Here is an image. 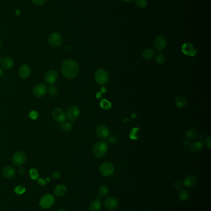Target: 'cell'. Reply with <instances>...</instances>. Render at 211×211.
<instances>
[{
  "label": "cell",
  "instance_id": "cell-31",
  "mask_svg": "<svg viewBox=\"0 0 211 211\" xmlns=\"http://www.w3.org/2000/svg\"><path fill=\"white\" fill-rule=\"evenodd\" d=\"M136 5L141 9H144L147 7V2L146 0H135Z\"/></svg>",
  "mask_w": 211,
  "mask_h": 211
},
{
  "label": "cell",
  "instance_id": "cell-34",
  "mask_svg": "<svg viewBox=\"0 0 211 211\" xmlns=\"http://www.w3.org/2000/svg\"><path fill=\"white\" fill-rule=\"evenodd\" d=\"M139 135V130L136 128H133V130H131V133H130V137L131 139L135 140L137 139Z\"/></svg>",
  "mask_w": 211,
  "mask_h": 211
},
{
  "label": "cell",
  "instance_id": "cell-47",
  "mask_svg": "<svg viewBox=\"0 0 211 211\" xmlns=\"http://www.w3.org/2000/svg\"><path fill=\"white\" fill-rule=\"evenodd\" d=\"M3 47V42L2 41H0V48H2Z\"/></svg>",
  "mask_w": 211,
  "mask_h": 211
},
{
  "label": "cell",
  "instance_id": "cell-20",
  "mask_svg": "<svg viewBox=\"0 0 211 211\" xmlns=\"http://www.w3.org/2000/svg\"><path fill=\"white\" fill-rule=\"evenodd\" d=\"M102 206V202L100 199H96L92 201L89 205L90 211H99Z\"/></svg>",
  "mask_w": 211,
  "mask_h": 211
},
{
  "label": "cell",
  "instance_id": "cell-32",
  "mask_svg": "<svg viewBox=\"0 0 211 211\" xmlns=\"http://www.w3.org/2000/svg\"><path fill=\"white\" fill-rule=\"evenodd\" d=\"M29 175L33 180H36L39 178V172L37 170L34 168H32L29 170Z\"/></svg>",
  "mask_w": 211,
  "mask_h": 211
},
{
  "label": "cell",
  "instance_id": "cell-5",
  "mask_svg": "<svg viewBox=\"0 0 211 211\" xmlns=\"http://www.w3.org/2000/svg\"><path fill=\"white\" fill-rule=\"evenodd\" d=\"M63 42V39L61 34L57 32L51 34L48 38V43L49 45L53 48L60 47Z\"/></svg>",
  "mask_w": 211,
  "mask_h": 211
},
{
  "label": "cell",
  "instance_id": "cell-43",
  "mask_svg": "<svg viewBox=\"0 0 211 211\" xmlns=\"http://www.w3.org/2000/svg\"><path fill=\"white\" fill-rule=\"evenodd\" d=\"M18 173L20 175H24L25 174V169L23 167H20L18 169Z\"/></svg>",
  "mask_w": 211,
  "mask_h": 211
},
{
  "label": "cell",
  "instance_id": "cell-19",
  "mask_svg": "<svg viewBox=\"0 0 211 211\" xmlns=\"http://www.w3.org/2000/svg\"><path fill=\"white\" fill-rule=\"evenodd\" d=\"M67 192V188L64 185H58L54 189V194L57 197H62Z\"/></svg>",
  "mask_w": 211,
  "mask_h": 211
},
{
  "label": "cell",
  "instance_id": "cell-40",
  "mask_svg": "<svg viewBox=\"0 0 211 211\" xmlns=\"http://www.w3.org/2000/svg\"><path fill=\"white\" fill-rule=\"evenodd\" d=\"M182 185H183V184H182L181 181H175V183H174V187H175V188H176V189H179V188H181Z\"/></svg>",
  "mask_w": 211,
  "mask_h": 211
},
{
  "label": "cell",
  "instance_id": "cell-27",
  "mask_svg": "<svg viewBox=\"0 0 211 211\" xmlns=\"http://www.w3.org/2000/svg\"><path fill=\"white\" fill-rule=\"evenodd\" d=\"M196 136H197V132L194 128H191L188 130L186 132V138L188 140H194Z\"/></svg>",
  "mask_w": 211,
  "mask_h": 211
},
{
  "label": "cell",
  "instance_id": "cell-2",
  "mask_svg": "<svg viewBox=\"0 0 211 211\" xmlns=\"http://www.w3.org/2000/svg\"><path fill=\"white\" fill-rule=\"evenodd\" d=\"M108 151V146L104 141H99L95 143L92 148V153L95 157L101 158L104 157Z\"/></svg>",
  "mask_w": 211,
  "mask_h": 211
},
{
  "label": "cell",
  "instance_id": "cell-7",
  "mask_svg": "<svg viewBox=\"0 0 211 211\" xmlns=\"http://www.w3.org/2000/svg\"><path fill=\"white\" fill-rule=\"evenodd\" d=\"M100 173L106 177L112 176L115 172V167L113 164L110 162H105L100 166Z\"/></svg>",
  "mask_w": 211,
  "mask_h": 211
},
{
  "label": "cell",
  "instance_id": "cell-33",
  "mask_svg": "<svg viewBox=\"0 0 211 211\" xmlns=\"http://www.w3.org/2000/svg\"><path fill=\"white\" fill-rule=\"evenodd\" d=\"M26 191V189L23 186H21V185H18L16 186L15 188V192L18 195L23 194Z\"/></svg>",
  "mask_w": 211,
  "mask_h": 211
},
{
  "label": "cell",
  "instance_id": "cell-1",
  "mask_svg": "<svg viewBox=\"0 0 211 211\" xmlns=\"http://www.w3.org/2000/svg\"><path fill=\"white\" fill-rule=\"evenodd\" d=\"M62 75L66 79H73L76 77L79 72L78 63L74 59H68L63 62L61 66Z\"/></svg>",
  "mask_w": 211,
  "mask_h": 211
},
{
  "label": "cell",
  "instance_id": "cell-41",
  "mask_svg": "<svg viewBox=\"0 0 211 211\" xmlns=\"http://www.w3.org/2000/svg\"><path fill=\"white\" fill-rule=\"evenodd\" d=\"M108 142L112 144H114L116 143V138L115 136H111L108 138Z\"/></svg>",
  "mask_w": 211,
  "mask_h": 211
},
{
  "label": "cell",
  "instance_id": "cell-29",
  "mask_svg": "<svg viewBox=\"0 0 211 211\" xmlns=\"http://www.w3.org/2000/svg\"><path fill=\"white\" fill-rule=\"evenodd\" d=\"M48 92L49 95L52 97H55L58 96V90L57 87L55 85L50 86V87L48 88Z\"/></svg>",
  "mask_w": 211,
  "mask_h": 211
},
{
  "label": "cell",
  "instance_id": "cell-28",
  "mask_svg": "<svg viewBox=\"0 0 211 211\" xmlns=\"http://www.w3.org/2000/svg\"><path fill=\"white\" fill-rule=\"evenodd\" d=\"M73 125L71 122H65L61 125V129L65 132H69L73 129Z\"/></svg>",
  "mask_w": 211,
  "mask_h": 211
},
{
  "label": "cell",
  "instance_id": "cell-36",
  "mask_svg": "<svg viewBox=\"0 0 211 211\" xmlns=\"http://www.w3.org/2000/svg\"><path fill=\"white\" fill-rule=\"evenodd\" d=\"M204 145L206 148L210 149L211 148V136L209 135L204 141Z\"/></svg>",
  "mask_w": 211,
  "mask_h": 211
},
{
  "label": "cell",
  "instance_id": "cell-39",
  "mask_svg": "<svg viewBox=\"0 0 211 211\" xmlns=\"http://www.w3.org/2000/svg\"><path fill=\"white\" fill-rule=\"evenodd\" d=\"M61 173L59 171H55V172H53L52 175V178L54 179V180H57L58 179L61 177Z\"/></svg>",
  "mask_w": 211,
  "mask_h": 211
},
{
  "label": "cell",
  "instance_id": "cell-17",
  "mask_svg": "<svg viewBox=\"0 0 211 211\" xmlns=\"http://www.w3.org/2000/svg\"><path fill=\"white\" fill-rule=\"evenodd\" d=\"M16 174V169L11 165L6 166L2 172V175L6 179H11L15 177Z\"/></svg>",
  "mask_w": 211,
  "mask_h": 211
},
{
  "label": "cell",
  "instance_id": "cell-16",
  "mask_svg": "<svg viewBox=\"0 0 211 211\" xmlns=\"http://www.w3.org/2000/svg\"><path fill=\"white\" fill-rule=\"evenodd\" d=\"M0 63H1L2 67L5 69H10L13 67L15 65V61L10 56H6L2 59Z\"/></svg>",
  "mask_w": 211,
  "mask_h": 211
},
{
  "label": "cell",
  "instance_id": "cell-37",
  "mask_svg": "<svg viewBox=\"0 0 211 211\" xmlns=\"http://www.w3.org/2000/svg\"><path fill=\"white\" fill-rule=\"evenodd\" d=\"M101 107L103 108V109H108L109 108H110L111 107V104L110 103L107 101V100H103L102 102H101Z\"/></svg>",
  "mask_w": 211,
  "mask_h": 211
},
{
  "label": "cell",
  "instance_id": "cell-26",
  "mask_svg": "<svg viewBox=\"0 0 211 211\" xmlns=\"http://www.w3.org/2000/svg\"><path fill=\"white\" fill-rule=\"evenodd\" d=\"M183 51L188 55H192L194 53H195L194 48L192 45L190 43H186L182 47Z\"/></svg>",
  "mask_w": 211,
  "mask_h": 211
},
{
  "label": "cell",
  "instance_id": "cell-23",
  "mask_svg": "<svg viewBox=\"0 0 211 211\" xmlns=\"http://www.w3.org/2000/svg\"><path fill=\"white\" fill-rule=\"evenodd\" d=\"M189 197V193L186 189H181L178 193V197L181 201H186Z\"/></svg>",
  "mask_w": 211,
  "mask_h": 211
},
{
  "label": "cell",
  "instance_id": "cell-10",
  "mask_svg": "<svg viewBox=\"0 0 211 211\" xmlns=\"http://www.w3.org/2000/svg\"><path fill=\"white\" fill-rule=\"evenodd\" d=\"M66 116L70 122H75L80 116V109L76 106H72L67 110Z\"/></svg>",
  "mask_w": 211,
  "mask_h": 211
},
{
  "label": "cell",
  "instance_id": "cell-42",
  "mask_svg": "<svg viewBox=\"0 0 211 211\" xmlns=\"http://www.w3.org/2000/svg\"><path fill=\"white\" fill-rule=\"evenodd\" d=\"M46 180H44V178H38V183L41 185V186H44L46 184Z\"/></svg>",
  "mask_w": 211,
  "mask_h": 211
},
{
  "label": "cell",
  "instance_id": "cell-48",
  "mask_svg": "<svg viewBox=\"0 0 211 211\" xmlns=\"http://www.w3.org/2000/svg\"><path fill=\"white\" fill-rule=\"evenodd\" d=\"M57 211H66V210H65V209H59V210H58Z\"/></svg>",
  "mask_w": 211,
  "mask_h": 211
},
{
  "label": "cell",
  "instance_id": "cell-13",
  "mask_svg": "<svg viewBox=\"0 0 211 211\" xmlns=\"http://www.w3.org/2000/svg\"><path fill=\"white\" fill-rule=\"evenodd\" d=\"M118 200L113 196H110L107 197L104 201V205L105 208L108 210H114L118 206Z\"/></svg>",
  "mask_w": 211,
  "mask_h": 211
},
{
  "label": "cell",
  "instance_id": "cell-11",
  "mask_svg": "<svg viewBox=\"0 0 211 211\" xmlns=\"http://www.w3.org/2000/svg\"><path fill=\"white\" fill-rule=\"evenodd\" d=\"M52 117L53 120L59 124H63L66 119V116L64 111L61 108H55L52 111Z\"/></svg>",
  "mask_w": 211,
  "mask_h": 211
},
{
  "label": "cell",
  "instance_id": "cell-21",
  "mask_svg": "<svg viewBox=\"0 0 211 211\" xmlns=\"http://www.w3.org/2000/svg\"><path fill=\"white\" fill-rule=\"evenodd\" d=\"M175 104L177 107L183 108L187 105V100L184 97L182 96H178L175 99Z\"/></svg>",
  "mask_w": 211,
  "mask_h": 211
},
{
  "label": "cell",
  "instance_id": "cell-9",
  "mask_svg": "<svg viewBox=\"0 0 211 211\" xmlns=\"http://www.w3.org/2000/svg\"><path fill=\"white\" fill-rule=\"evenodd\" d=\"M48 92V87L45 83H40L36 85L33 88V95L36 98H42Z\"/></svg>",
  "mask_w": 211,
  "mask_h": 211
},
{
  "label": "cell",
  "instance_id": "cell-24",
  "mask_svg": "<svg viewBox=\"0 0 211 211\" xmlns=\"http://www.w3.org/2000/svg\"><path fill=\"white\" fill-rule=\"evenodd\" d=\"M108 193V188L106 185H101L98 189L99 199L104 198Z\"/></svg>",
  "mask_w": 211,
  "mask_h": 211
},
{
  "label": "cell",
  "instance_id": "cell-6",
  "mask_svg": "<svg viewBox=\"0 0 211 211\" xmlns=\"http://www.w3.org/2000/svg\"><path fill=\"white\" fill-rule=\"evenodd\" d=\"M58 79V72L57 70L51 69L48 71L44 75V81L49 86L54 85Z\"/></svg>",
  "mask_w": 211,
  "mask_h": 211
},
{
  "label": "cell",
  "instance_id": "cell-18",
  "mask_svg": "<svg viewBox=\"0 0 211 211\" xmlns=\"http://www.w3.org/2000/svg\"><path fill=\"white\" fill-rule=\"evenodd\" d=\"M183 183V185L188 188H192L197 183V178L194 175H188L184 178Z\"/></svg>",
  "mask_w": 211,
  "mask_h": 211
},
{
  "label": "cell",
  "instance_id": "cell-46",
  "mask_svg": "<svg viewBox=\"0 0 211 211\" xmlns=\"http://www.w3.org/2000/svg\"><path fill=\"white\" fill-rule=\"evenodd\" d=\"M123 2H126V3H130L131 2H133V0H122Z\"/></svg>",
  "mask_w": 211,
  "mask_h": 211
},
{
  "label": "cell",
  "instance_id": "cell-49",
  "mask_svg": "<svg viewBox=\"0 0 211 211\" xmlns=\"http://www.w3.org/2000/svg\"><path fill=\"white\" fill-rule=\"evenodd\" d=\"M2 55H1V54H0V61H1V60H2Z\"/></svg>",
  "mask_w": 211,
  "mask_h": 211
},
{
  "label": "cell",
  "instance_id": "cell-3",
  "mask_svg": "<svg viewBox=\"0 0 211 211\" xmlns=\"http://www.w3.org/2000/svg\"><path fill=\"white\" fill-rule=\"evenodd\" d=\"M94 80L99 85H105L109 80L108 72L103 69L97 70L94 74Z\"/></svg>",
  "mask_w": 211,
  "mask_h": 211
},
{
  "label": "cell",
  "instance_id": "cell-12",
  "mask_svg": "<svg viewBox=\"0 0 211 211\" xmlns=\"http://www.w3.org/2000/svg\"><path fill=\"white\" fill-rule=\"evenodd\" d=\"M96 134L101 140L107 139L110 136L109 128L105 125H100L97 127Z\"/></svg>",
  "mask_w": 211,
  "mask_h": 211
},
{
  "label": "cell",
  "instance_id": "cell-8",
  "mask_svg": "<svg viewBox=\"0 0 211 211\" xmlns=\"http://www.w3.org/2000/svg\"><path fill=\"white\" fill-rule=\"evenodd\" d=\"M27 160L26 154L23 151L16 152L12 157V162L17 167H21L25 164Z\"/></svg>",
  "mask_w": 211,
  "mask_h": 211
},
{
  "label": "cell",
  "instance_id": "cell-14",
  "mask_svg": "<svg viewBox=\"0 0 211 211\" xmlns=\"http://www.w3.org/2000/svg\"><path fill=\"white\" fill-rule=\"evenodd\" d=\"M167 46V40L163 36L158 37L154 43L155 49L158 51L163 50Z\"/></svg>",
  "mask_w": 211,
  "mask_h": 211
},
{
  "label": "cell",
  "instance_id": "cell-45",
  "mask_svg": "<svg viewBox=\"0 0 211 211\" xmlns=\"http://www.w3.org/2000/svg\"><path fill=\"white\" fill-rule=\"evenodd\" d=\"M3 71L2 68L0 67V77H2L3 76Z\"/></svg>",
  "mask_w": 211,
  "mask_h": 211
},
{
  "label": "cell",
  "instance_id": "cell-15",
  "mask_svg": "<svg viewBox=\"0 0 211 211\" xmlns=\"http://www.w3.org/2000/svg\"><path fill=\"white\" fill-rule=\"evenodd\" d=\"M19 75L23 79H27L31 74V68L27 64H23L19 69Z\"/></svg>",
  "mask_w": 211,
  "mask_h": 211
},
{
  "label": "cell",
  "instance_id": "cell-38",
  "mask_svg": "<svg viewBox=\"0 0 211 211\" xmlns=\"http://www.w3.org/2000/svg\"><path fill=\"white\" fill-rule=\"evenodd\" d=\"M31 1L33 4L37 6H40L45 4L47 2V0H31Z\"/></svg>",
  "mask_w": 211,
  "mask_h": 211
},
{
  "label": "cell",
  "instance_id": "cell-35",
  "mask_svg": "<svg viewBox=\"0 0 211 211\" xmlns=\"http://www.w3.org/2000/svg\"><path fill=\"white\" fill-rule=\"evenodd\" d=\"M29 117L32 120H36L39 117V113L36 111H31L29 114Z\"/></svg>",
  "mask_w": 211,
  "mask_h": 211
},
{
  "label": "cell",
  "instance_id": "cell-22",
  "mask_svg": "<svg viewBox=\"0 0 211 211\" xmlns=\"http://www.w3.org/2000/svg\"><path fill=\"white\" fill-rule=\"evenodd\" d=\"M203 144L200 141H194L189 145L190 150L193 152H199L202 149Z\"/></svg>",
  "mask_w": 211,
  "mask_h": 211
},
{
  "label": "cell",
  "instance_id": "cell-30",
  "mask_svg": "<svg viewBox=\"0 0 211 211\" xmlns=\"http://www.w3.org/2000/svg\"><path fill=\"white\" fill-rule=\"evenodd\" d=\"M165 61V57L163 53H159L155 56V61L158 64H162Z\"/></svg>",
  "mask_w": 211,
  "mask_h": 211
},
{
  "label": "cell",
  "instance_id": "cell-25",
  "mask_svg": "<svg viewBox=\"0 0 211 211\" xmlns=\"http://www.w3.org/2000/svg\"><path fill=\"white\" fill-rule=\"evenodd\" d=\"M142 58L145 59H151L155 56V51L151 48H147L143 51L142 53Z\"/></svg>",
  "mask_w": 211,
  "mask_h": 211
},
{
  "label": "cell",
  "instance_id": "cell-4",
  "mask_svg": "<svg viewBox=\"0 0 211 211\" xmlns=\"http://www.w3.org/2000/svg\"><path fill=\"white\" fill-rule=\"evenodd\" d=\"M55 202V198L51 194H46L44 195L39 201L40 206L44 209H48L51 208Z\"/></svg>",
  "mask_w": 211,
  "mask_h": 211
},
{
  "label": "cell",
  "instance_id": "cell-44",
  "mask_svg": "<svg viewBox=\"0 0 211 211\" xmlns=\"http://www.w3.org/2000/svg\"><path fill=\"white\" fill-rule=\"evenodd\" d=\"M71 50H72V47H71V46H70V45H66V46L65 47V48H64V51H65V52H66V53L70 52V51H71Z\"/></svg>",
  "mask_w": 211,
  "mask_h": 211
}]
</instances>
